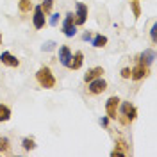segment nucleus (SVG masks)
<instances>
[{"instance_id": "nucleus-9", "label": "nucleus", "mask_w": 157, "mask_h": 157, "mask_svg": "<svg viewBox=\"0 0 157 157\" xmlns=\"http://www.w3.org/2000/svg\"><path fill=\"white\" fill-rule=\"evenodd\" d=\"M0 61H2V64H6V66H11V68H18L20 66V61L13 54L9 52H2V56H0Z\"/></svg>"}, {"instance_id": "nucleus-4", "label": "nucleus", "mask_w": 157, "mask_h": 157, "mask_svg": "<svg viewBox=\"0 0 157 157\" xmlns=\"http://www.w3.org/2000/svg\"><path fill=\"white\" fill-rule=\"evenodd\" d=\"M86 20H88V6H84L82 2H78L77 14H73V21H75V25H82V23H86Z\"/></svg>"}, {"instance_id": "nucleus-20", "label": "nucleus", "mask_w": 157, "mask_h": 157, "mask_svg": "<svg viewBox=\"0 0 157 157\" xmlns=\"http://www.w3.org/2000/svg\"><path fill=\"white\" fill-rule=\"evenodd\" d=\"M41 48H43V52H50V50H54L56 48V41H52V39H50V41H45Z\"/></svg>"}, {"instance_id": "nucleus-3", "label": "nucleus", "mask_w": 157, "mask_h": 157, "mask_svg": "<svg viewBox=\"0 0 157 157\" xmlns=\"http://www.w3.org/2000/svg\"><path fill=\"white\" fill-rule=\"evenodd\" d=\"M63 32H64V36H68V38H73V36L77 34V25H75V21H73V13H68V14H66L64 23H63Z\"/></svg>"}, {"instance_id": "nucleus-25", "label": "nucleus", "mask_w": 157, "mask_h": 157, "mask_svg": "<svg viewBox=\"0 0 157 157\" xmlns=\"http://www.w3.org/2000/svg\"><path fill=\"white\" fill-rule=\"evenodd\" d=\"M91 38H93V36H91V32H84V34H82V39H84V41H91Z\"/></svg>"}, {"instance_id": "nucleus-26", "label": "nucleus", "mask_w": 157, "mask_h": 157, "mask_svg": "<svg viewBox=\"0 0 157 157\" xmlns=\"http://www.w3.org/2000/svg\"><path fill=\"white\" fill-rule=\"evenodd\" d=\"M155 30H157V27L154 25V27H152V30H150V38H152V41H154V43H155Z\"/></svg>"}, {"instance_id": "nucleus-21", "label": "nucleus", "mask_w": 157, "mask_h": 157, "mask_svg": "<svg viewBox=\"0 0 157 157\" xmlns=\"http://www.w3.org/2000/svg\"><path fill=\"white\" fill-rule=\"evenodd\" d=\"M52 4H54L52 0H45V2L41 4V9H43V13H45V14H48L50 11H52Z\"/></svg>"}, {"instance_id": "nucleus-8", "label": "nucleus", "mask_w": 157, "mask_h": 157, "mask_svg": "<svg viewBox=\"0 0 157 157\" xmlns=\"http://www.w3.org/2000/svg\"><path fill=\"white\" fill-rule=\"evenodd\" d=\"M148 75V66H145V64H137L136 68H132L130 70V78L132 80H139V78H143V77H147Z\"/></svg>"}, {"instance_id": "nucleus-1", "label": "nucleus", "mask_w": 157, "mask_h": 157, "mask_svg": "<svg viewBox=\"0 0 157 157\" xmlns=\"http://www.w3.org/2000/svg\"><path fill=\"white\" fill-rule=\"evenodd\" d=\"M36 80H38L39 86L45 88V89H52L56 86V77H54V73H52V70H50L48 66H41V68L38 70Z\"/></svg>"}, {"instance_id": "nucleus-2", "label": "nucleus", "mask_w": 157, "mask_h": 157, "mask_svg": "<svg viewBox=\"0 0 157 157\" xmlns=\"http://www.w3.org/2000/svg\"><path fill=\"white\" fill-rule=\"evenodd\" d=\"M88 84H89L88 91L91 93V95H100V93H104V91L107 89V82H105L102 77L93 78V80H89Z\"/></svg>"}, {"instance_id": "nucleus-24", "label": "nucleus", "mask_w": 157, "mask_h": 157, "mask_svg": "<svg viewBox=\"0 0 157 157\" xmlns=\"http://www.w3.org/2000/svg\"><path fill=\"white\" fill-rule=\"evenodd\" d=\"M121 77L123 78H130V68H123L121 70Z\"/></svg>"}, {"instance_id": "nucleus-16", "label": "nucleus", "mask_w": 157, "mask_h": 157, "mask_svg": "<svg viewBox=\"0 0 157 157\" xmlns=\"http://www.w3.org/2000/svg\"><path fill=\"white\" fill-rule=\"evenodd\" d=\"M9 118H11V109L7 105H4V104H0V123L7 121Z\"/></svg>"}, {"instance_id": "nucleus-27", "label": "nucleus", "mask_w": 157, "mask_h": 157, "mask_svg": "<svg viewBox=\"0 0 157 157\" xmlns=\"http://www.w3.org/2000/svg\"><path fill=\"white\" fill-rule=\"evenodd\" d=\"M100 123H102V125L105 127V125H107V118H102V120H100Z\"/></svg>"}, {"instance_id": "nucleus-10", "label": "nucleus", "mask_w": 157, "mask_h": 157, "mask_svg": "<svg viewBox=\"0 0 157 157\" xmlns=\"http://www.w3.org/2000/svg\"><path fill=\"white\" fill-rule=\"evenodd\" d=\"M82 63H84V54L78 50V52H75V54H71V59H70V64L68 68L71 70H78L80 66H82Z\"/></svg>"}, {"instance_id": "nucleus-28", "label": "nucleus", "mask_w": 157, "mask_h": 157, "mask_svg": "<svg viewBox=\"0 0 157 157\" xmlns=\"http://www.w3.org/2000/svg\"><path fill=\"white\" fill-rule=\"evenodd\" d=\"M0 45H2V34H0Z\"/></svg>"}, {"instance_id": "nucleus-6", "label": "nucleus", "mask_w": 157, "mask_h": 157, "mask_svg": "<svg viewBox=\"0 0 157 157\" xmlns=\"http://www.w3.org/2000/svg\"><path fill=\"white\" fill-rule=\"evenodd\" d=\"M32 23H34L36 29H43V27H45V13H43V9H41V6H36V7H34Z\"/></svg>"}, {"instance_id": "nucleus-17", "label": "nucleus", "mask_w": 157, "mask_h": 157, "mask_svg": "<svg viewBox=\"0 0 157 157\" xmlns=\"http://www.w3.org/2000/svg\"><path fill=\"white\" fill-rule=\"evenodd\" d=\"M18 7H20V11H21V13H29L34 6H32V2H30V0H20V2H18Z\"/></svg>"}, {"instance_id": "nucleus-11", "label": "nucleus", "mask_w": 157, "mask_h": 157, "mask_svg": "<svg viewBox=\"0 0 157 157\" xmlns=\"http://www.w3.org/2000/svg\"><path fill=\"white\" fill-rule=\"evenodd\" d=\"M70 59H71V50H70L66 45L61 47V48H59V63H61L63 66H68Z\"/></svg>"}, {"instance_id": "nucleus-7", "label": "nucleus", "mask_w": 157, "mask_h": 157, "mask_svg": "<svg viewBox=\"0 0 157 157\" xmlns=\"http://www.w3.org/2000/svg\"><path fill=\"white\" fill-rule=\"evenodd\" d=\"M121 114L127 118L128 121H132V120H136L137 111H136V107H134L130 102H123V104H121Z\"/></svg>"}, {"instance_id": "nucleus-12", "label": "nucleus", "mask_w": 157, "mask_h": 157, "mask_svg": "<svg viewBox=\"0 0 157 157\" xmlns=\"http://www.w3.org/2000/svg\"><path fill=\"white\" fill-rule=\"evenodd\" d=\"M154 59H155V52H154L152 48H148V50H145V52L139 56V63L145 64V66H150V64L154 63Z\"/></svg>"}, {"instance_id": "nucleus-13", "label": "nucleus", "mask_w": 157, "mask_h": 157, "mask_svg": "<svg viewBox=\"0 0 157 157\" xmlns=\"http://www.w3.org/2000/svg\"><path fill=\"white\" fill-rule=\"evenodd\" d=\"M102 73H104V68H102V66L91 68V70H88V73L84 75V80L89 82V80H93V78H97V77H102Z\"/></svg>"}, {"instance_id": "nucleus-22", "label": "nucleus", "mask_w": 157, "mask_h": 157, "mask_svg": "<svg viewBox=\"0 0 157 157\" xmlns=\"http://www.w3.org/2000/svg\"><path fill=\"white\" fill-rule=\"evenodd\" d=\"M130 7H132V13H134V16H136V18H139V16H141V9H139V6H137V0L130 2Z\"/></svg>"}, {"instance_id": "nucleus-23", "label": "nucleus", "mask_w": 157, "mask_h": 157, "mask_svg": "<svg viewBox=\"0 0 157 157\" xmlns=\"http://www.w3.org/2000/svg\"><path fill=\"white\" fill-rule=\"evenodd\" d=\"M59 18H61V16H59V13L52 14V16H50V25H52V27H56V25L59 23Z\"/></svg>"}, {"instance_id": "nucleus-14", "label": "nucleus", "mask_w": 157, "mask_h": 157, "mask_svg": "<svg viewBox=\"0 0 157 157\" xmlns=\"http://www.w3.org/2000/svg\"><path fill=\"white\" fill-rule=\"evenodd\" d=\"M91 45H93L95 48H104V47L107 45V38L102 36V34H98L95 38H91Z\"/></svg>"}, {"instance_id": "nucleus-19", "label": "nucleus", "mask_w": 157, "mask_h": 157, "mask_svg": "<svg viewBox=\"0 0 157 157\" xmlns=\"http://www.w3.org/2000/svg\"><path fill=\"white\" fill-rule=\"evenodd\" d=\"M0 152H9V139L0 137Z\"/></svg>"}, {"instance_id": "nucleus-15", "label": "nucleus", "mask_w": 157, "mask_h": 157, "mask_svg": "<svg viewBox=\"0 0 157 157\" xmlns=\"http://www.w3.org/2000/svg\"><path fill=\"white\" fill-rule=\"evenodd\" d=\"M128 150H127V145H125V141H118L116 143V148L113 150V154L111 155H127Z\"/></svg>"}, {"instance_id": "nucleus-5", "label": "nucleus", "mask_w": 157, "mask_h": 157, "mask_svg": "<svg viewBox=\"0 0 157 157\" xmlns=\"http://www.w3.org/2000/svg\"><path fill=\"white\" fill-rule=\"evenodd\" d=\"M120 98L118 97H111L107 100V104H105V111H107V118H113V120H116V111H118V105H120Z\"/></svg>"}, {"instance_id": "nucleus-18", "label": "nucleus", "mask_w": 157, "mask_h": 157, "mask_svg": "<svg viewBox=\"0 0 157 157\" xmlns=\"http://www.w3.org/2000/svg\"><path fill=\"white\" fill-rule=\"evenodd\" d=\"M21 145H23L25 150H32V148L36 147V143H34V139H32V137H25V139L21 141Z\"/></svg>"}]
</instances>
